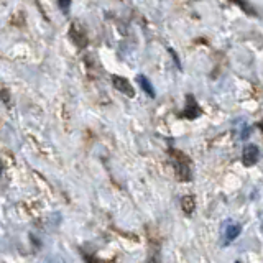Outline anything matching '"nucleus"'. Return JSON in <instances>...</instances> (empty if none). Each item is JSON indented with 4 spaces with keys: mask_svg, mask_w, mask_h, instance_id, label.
Returning <instances> with one entry per match:
<instances>
[{
    "mask_svg": "<svg viewBox=\"0 0 263 263\" xmlns=\"http://www.w3.org/2000/svg\"><path fill=\"white\" fill-rule=\"evenodd\" d=\"M69 37H71V40H73L74 43L78 45L79 48L87 46V37H86L84 30H82V26H78L76 23H73L71 31H69Z\"/></svg>",
    "mask_w": 263,
    "mask_h": 263,
    "instance_id": "39448f33",
    "label": "nucleus"
},
{
    "mask_svg": "<svg viewBox=\"0 0 263 263\" xmlns=\"http://www.w3.org/2000/svg\"><path fill=\"white\" fill-rule=\"evenodd\" d=\"M58 5H59V9L63 10V12H68L69 5H71V0H58Z\"/></svg>",
    "mask_w": 263,
    "mask_h": 263,
    "instance_id": "9d476101",
    "label": "nucleus"
},
{
    "mask_svg": "<svg viewBox=\"0 0 263 263\" xmlns=\"http://www.w3.org/2000/svg\"><path fill=\"white\" fill-rule=\"evenodd\" d=\"M232 2L235 4V5H239L242 10L244 12H247V13H250V15H255V10L252 9L250 5L247 4V0H232Z\"/></svg>",
    "mask_w": 263,
    "mask_h": 263,
    "instance_id": "1a4fd4ad",
    "label": "nucleus"
},
{
    "mask_svg": "<svg viewBox=\"0 0 263 263\" xmlns=\"http://www.w3.org/2000/svg\"><path fill=\"white\" fill-rule=\"evenodd\" d=\"M260 158V150L257 145L253 143H248L244 147V153H242V160H244V165L247 166H252L258 161Z\"/></svg>",
    "mask_w": 263,
    "mask_h": 263,
    "instance_id": "f03ea898",
    "label": "nucleus"
},
{
    "mask_svg": "<svg viewBox=\"0 0 263 263\" xmlns=\"http://www.w3.org/2000/svg\"><path fill=\"white\" fill-rule=\"evenodd\" d=\"M240 232H242V227H240V224H237V222H227V225H225V244H231L232 240H235L240 235Z\"/></svg>",
    "mask_w": 263,
    "mask_h": 263,
    "instance_id": "423d86ee",
    "label": "nucleus"
},
{
    "mask_svg": "<svg viewBox=\"0 0 263 263\" xmlns=\"http://www.w3.org/2000/svg\"><path fill=\"white\" fill-rule=\"evenodd\" d=\"M173 166L176 170V175L179 179L183 181H189L191 179V170H189V165H188V156H184L183 153L179 151H173Z\"/></svg>",
    "mask_w": 263,
    "mask_h": 263,
    "instance_id": "f257e3e1",
    "label": "nucleus"
},
{
    "mask_svg": "<svg viewBox=\"0 0 263 263\" xmlns=\"http://www.w3.org/2000/svg\"><path fill=\"white\" fill-rule=\"evenodd\" d=\"M186 101H188V106H186V109H184V112H183L181 117H186L188 120H194V119H198V117L201 115L199 104L194 101V97H192L191 94L188 95V97H186Z\"/></svg>",
    "mask_w": 263,
    "mask_h": 263,
    "instance_id": "20e7f679",
    "label": "nucleus"
},
{
    "mask_svg": "<svg viewBox=\"0 0 263 263\" xmlns=\"http://www.w3.org/2000/svg\"><path fill=\"white\" fill-rule=\"evenodd\" d=\"M183 209L188 212V214H191L192 211H194V199H192L191 196H186V198H183Z\"/></svg>",
    "mask_w": 263,
    "mask_h": 263,
    "instance_id": "6e6552de",
    "label": "nucleus"
},
{
    "mask_svg": "<svg viewBox=\"0 0 263 263\" xmlns=\"http://www.w3.org/2000/svg\"><path fill=\"white\" fill-rule=\"evenodd\" d=\"M112 81H114V86H115L117 91H120L122 94L128 95V97H134L135 95V89H134V86L130 84L128 79L120 78V76H114Z\"/></svg>",
    "mask_w": 263,
    "mask_h": 263,
    "instance_id": "7ed1b4c3",
    "label": "nucleus"
},
{
    "mask_svg": "<svg viewBox=\"0 0 263 263\" xmlns=\"http://www.w3.org/2000/svg\"><path fill=\"white\" fill-rule=\"evenodd\" d=\"M137 81H138V84L142 86L143 91L150 95V97H155V87H153V84H151V82H150V79L147 78V76L140 74V76H138V78H137Z\"/></svg>",
    "mask_w": 263,
    "mask_h": 263,
    "instance_id": "0eeeda50",
    "label": "nucleus"
}]
</instances>
